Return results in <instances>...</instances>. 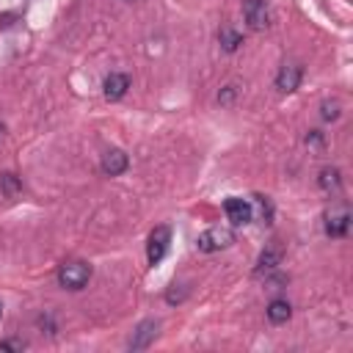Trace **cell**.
<instances>
[{
  "label": "cell",
  "mask_w": 353,
  "mask_h": 353,
  "mask_svg": "<svg viewBox=\"0 0 353 353\" xmlns=\"http://www.w3.org/2000/svg\"><path fill=\"white\" fill-rule=\"evenodd\" d=\"M232 243H234V232H232V229H226V226H210V229H204V232L199 234V240H196L199 251H204V254H212V251L229 248Z\"/></svg>",
  "instance_id": "obj_2"
},
{
  "label": "cell",
  "mask_w": 353,
  "mask_h": 353,
  "mask_svg": "<svg viewBox=\"0 0 353 353\" xmlns=\"http://www.w3.org/2000/svg\"><path fill=\"white\" fill-rule=\"evenodd\" d=\"M223 212H226V218H229L234 226L248 223V221H251V215H254L251 204H248L245 199H237V196H232V199H226V201H223Z\"/></svg>",
  "instance_id": "obj_8"
},
{
  "label": "cell",
  "mask_w": 353,
  "mask_h": 353,
  "mask_svg": "<svg viewBox=\"0 0 353 353\" xmlns=\"http://www.w3.org/2000/svg\"><path fill=\"white\" fill-rule=\"evenodd\" d=\"M323 121H336L339 119V105L336 102H323Z\"/></svg>",
  "instance_id": "obj_16"
},
{
  "label": "cell",
  "mask_w": 353,
  "mask_h": 353,
  "mask_svg": "<svg viewBox=\"0 0 353 353\" xmlns=\"http://www.w3.org/2000/svg\"><path fill=\"white\" fill-rule=\"evenodd\" d=\"M168 243H171V229L168 226H154L152 234H149V243H146V259H149V265H157L165 256Z\"/></svg>",
  "instance_id": "obj_4"
},
{
  "label": "cell",
  "mask_w": 353,
  "mask_h": 353,
  "mask_svg": "<svg viewBox=\"0 0 353 353\" xmlns=\"http://www.w3.org/2000/svg\"><path fill=\"white\" fill-rule=\"evenodd\" d=\"M127 3H132V0H127Z\"/></svg>",
  "instance_id": "obj_23"
},
{
  "label": "cell",
  "mask_w": 353,
  "mask_h": 353,
  "mask_svg": "<svg viewBox=\"0 0 353 353\" xmlns=\"http://www.w3.org/2000/svg\"><path fill=\"white\" fill-rule=\"evenodd\" d=\"M0 190H3L6 199H17V196L22 193V182H19V176L11 174V171L0 174Z\"/></svg>",
  "instance_id": "obj_14"
},
{
  "label": "cell",
  "mask_w": 353,
  "mask_h": 353,
  "mask_svg": "<svg viewBox=\"0 0 353 353\" xmlns=\"http://www.w3.org/2000/svg\"><path fill=\"white\" fill-rule=\"evenodd\" d=\"M243 17L251 30H265L270 25V8L265 0H243Z\"/></svg>",
  "instance_id": "obj_3"
},
{
  "label": "cell",
  "mask_w": 353,
  "mask_h": 353,
  "mask_svg": "<svg viewBox=\"0 0 353 353\" xmlns=\"http://www.w3.org/2000/svg\"><path fill=\"white\" fill-rule=\"evenodd\" d=\"M127 165H130V160H127V154H124L121 149H108V152L102 154V171H105L108 176L124 174Z\"/></svg>",
  "instance_id": "obj_9"
},
{
  "label": "cell",
  "mask_w": 353,
  "mask_h": 353,
  "mask_svg": "<svg viewBox=\"0 0 353 353\" xmlns=\"http://www.w3.org/2000/svg\"><path fill=\"white\" fill-rule=\"evenodd\" d=\"M218 41H221V47L226 50V52H234L240 44H243V33H237L234 28H221V33H218Z\"/></svg>",
  "instance_id": "obj_15"
},
{
  "label": "cell",
  "mask_w": 353,
  "mask_h": 353,
  "mask_svg": "<svg viewBox=\"0 0 353 353\" xmlns=\"http://www.w3.org/2000/svg\"><path fill=\"white\" fill-rule=\"evenodd\" d=\"M279 265H281V248L270 245V248H265V251L259 254V259H256V268H254V273H256V276H262V273H270V270H276Z\"/></svg>",
  "instance_id": "obj_11"
},
{
  "label": "cell",
  "mask_w": 353,
  "mask_h": 353,
  "mask_svg": "<svg viewBox=\"0 0 353 353\" xmlns=\"http://www.w3.org/2000/svg\"><path fill=\"white\" fill-rule=\"evenodd\" d=\"M0 317H3V303H0Z\"/></svg>",
  "instance_id": "obj_22"
},
{
  "label": "cell",
  "mask_w": 353,
  "mask_h": 353,
  "mask_svg": "<svg viewBox=\"0 0 353 353\" xmlns=\"http://www.w3.org/2000/svg\"><path fill=\"white\" fill-rule=\"evenodd\" d=\"M350 229V210L345 204H336L325 212V234L328 237H345Z\"/></svg>",
  "instance_id": "obj_5"
},
{
  "label": "cell",
  "mask_w": 353,
  "mask_h": 353,
  "mask_svg": "<svg viewBox=\"0 0 353 353\" xmlns=\"http://www.w3.org/2000/svg\"><path fill=\"white\" fill-rule=\"evenodd\" d=\"M301 77H303V69L298 63H281V69L276 74V88L281 94H292L301 85Z\"/></svg>",
  "instance_id": "obj_7"
},
{
  "label": "cell",
  "mask_w": 353,
  "mask_h": 353,
  "mask_svg": "<svg viewBox=\"0 0 353 353\" xmlns=\"http://www.w3.org/2000/svg\"><path fill=\"white\" fill-rule=\"evenodd\" d=\"M234 94H237V88L234 85H226L221 94H218V102H223V105H229L232 99H234Z\"/></svg>",
  "instance_id": "obj_19"
},
{
  "label": "cell",
  "mask_w": 353,
  "mask_h": 353,
  "mask_svg": "<svg viewBox=\"0 0 353 353\" xmlns=\"http://www.w3.org/2000/svg\"><path fill=\"white\" fill-rule=\"evenodd\" d=\"M256 207H259V212H262V218H265V221H270V215H273V210H270V201H268L265 196H256Z\"/></svg>",
  "instance_id": "obj_18"
},
{
  "label": "cell",
  "mask_w": 353,
  "mask_h": 353,
  "mask_svg": "<svg viewBox=\"0 0 353 353\" xmlns=\"http://www.w3.org/2000/svg\"><path fill=\"white\" fill-rule=\"evenodd\" d=\"M88 279H91V265L80 262V259H69L58 270V284L63 290H83L88 284Z\"/></svg>",
  "instance_id": "obj_1"
},
{
  "label": "cell",
  "mask_w": 353,
  "mask_h": 353,
  "mask_svg": "<svg viewBox=\"0 0 353 353\" xmlns=\"http://www.w3.org/2000/svg\"><path fill=\"white\" fill-rule=\"evenodd\" d=\"M306 143H312V146H320V143H323V135H320V130H312V132L306 135Z\"/></svg>",
  "instance_id": "obj_20"
},
{
  "label": "cell",
  "mask_w": 353,
  "mask_h": 353,
  "mask_svg": "<svg viewBox=\"0 0 353 353\" xmlns=\"http://www.w3.org/2000/svg\"><path fill=\"white\" fill-rule=\"evenodd\" d=\"M6 350L22 353V350H25V342H22V339H0V353H6Z\"/></svg>",
  "instance_id": "obj_17"
},
{
  "label": "cell",
  "mask_w": 353,
  "mask_h": 353,
  "mask_svg": "<svg viewBox=\"0 0 353 353\" xmlns=\"http://www.w3.org/2000/svg\"><path fill=\"white\" fill-rule=\"evenodd\" d=\"M317 182H320V188H323L325 193H336V190L342 188V176H339V168H323Z\"/></svg>",
  "instance_id": "obj_13"
},
{
  "label": "cell",
  "mask_w": 353,
  "mask_h": 353,
  "mask_svg": "<svg viewBox=\"0 0 353 353\" xmlns=\"http://www.w3.org/2000/svg\"><path fill=\"white\" fill-rule=\"evenodd\" d=\"M157 328H160L157 320H141V323L135 325L130 342H127L130 350H143V347H149V345L154 342V336H157Z\"/></svg>",
  "instance_id": "obj_6"
},
{
  "label": "cell",
  "mask_w": 353,
  "mask_h": 353,
  "mask_svg": "<svg viewBox=\"0 0 353 353\" xmlns=\"http://www.w3.org/2000/svg\"><path fill=\"white\" fill-rule=\"evenodd\" d=\"M102 88H105V97H108V99H121V97L127 94V88H130V77H127L124 72H110V74L105 77Z\"/></svg>",
  "instance_id": "obj_10"
},
{
  "label": "cell",
  "mask_w": 353,
  "mask_h": 353,
  "mask_svg": "<svg viewBox=\"0 0 353 353\" xmlns=\"http://www.w3.org/2000/svg\"><path fill=\"white\" fill-rule=\"evenodd\" d=\"M3 132H6V127H3V124H0V138H3Z\"/></svg>",
  "instance_id": "obj_21"
},
{
  "label": "cell",
  "mask_w": 353,
  "mask_h": 353,
  "mask_svg": "<svg viewBox=\"0 0 353 353\" xmlns=\"http://www.w3.org/2000/svg\"><path fill=\"white\" fill-rule=\"evenodd\" d=\"M290 317H292V306H290L284 298L270 301V306H268V320H270L273 325H281V323H287Z\"/></svg>",
  "instance_id": "obj_12"
}]
</instances>
